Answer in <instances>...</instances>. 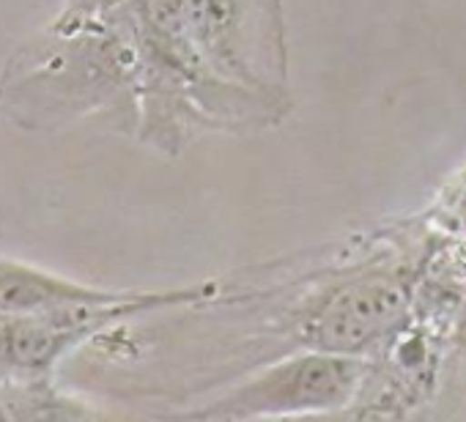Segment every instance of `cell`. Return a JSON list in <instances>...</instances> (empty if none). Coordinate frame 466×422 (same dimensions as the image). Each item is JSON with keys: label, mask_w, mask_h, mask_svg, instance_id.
<instances>
[{"label": "cell", "mask_w": 466, "mask_h": 422, "mask_svg": "<svg viewBox=\"0 0 466 422\" xmlns=\"http://www.w3.org/2000/svg\"><path fill=\"white\" fill-rule=\"evenodd\" d=\"M354 387V370L340 359H297L269 370L264 378L253 381L242 392L228 397L219 408L222 414H275V411H302L324 408L340 403Z\"/></svg>", "instance_id": "1"}, {"label": "cell", "mask_w": 466, "mask_h": 422, "mask_svg": "<svg viewBox=\"0 0 466 422\" xmlns=\"http://www.w3.org/2000/svg\"><path fill=\"white\" fill-rule=\"evenodd\" d=\"M28 422H88L80 411L66 406H39Z\"/></svg>", "instance_id": "4"}, {"label": "cell", "mask_w": 466, "mask_h": 422, "mask_svg": "<svg viewBox=\"0 0 466 422\" xmlns=\"http://www.w3.org/2000/svg\"><path fill=\"white\" fill-rule=\"evenodd\" d=\"M86 307L53 310L50 318L0 316V365L6 367H45L69 343L75 329L88 321Z\"/></svg>", "instance_id": "3"}, {"label": "cell", "mask_w": 466, "mask_h": 422, "mask_svg": "<svg viewBox=\"0 0 466 422\" xmlns=\"http://www.w3.org/2000/svg\"><path fill=\"white\" fill-rule=\"evenodd\" d=\"M403 294L395 286L373 283L360 286L338 299L316 318L313 337L324 348H354L379 335L400 310Z\"/></svg>", "instance_id": "2"}]
</instances>
